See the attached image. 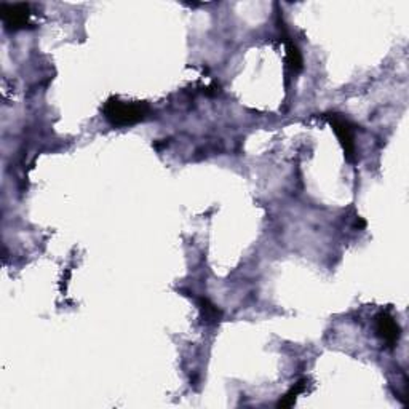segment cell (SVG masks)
I'll return each mask as SVG.
<instances>
[{"mask_svg": "<svg viewBox=\"0 0 409 409\" xmlns=\"http://www.w3.org/2000/svg\"><path fill=\"white\" fill-rule=\"evenodd\" d=\"M103 116L112 126H131L149 117L151 107L146 103L111 98L103 106Z\"/></svg>", "mask_w": 409, "mask_h": 409, "instance_id": "obj_1", "label": "cell"}, {"mask_svg": "<svg viewBox=\"0 0 409 409\" xmlns=\"http://www.w3.org/2000/svg\"><path fill=\"white\" fill-rule=\"evenodd\" d=\"M325 117L328 120V123L331 125L334 133H336L342 149H344L345 158L350 163H353L355 160H357V147H355V138H353L355 126L348 122L344 116H340V113H326Z\"/></svg>", "mask_w": 409, "mask_h": 409, "instance_id": "obj_2", "label": "cell"}, {"mask_svg": "<svg viewBox=\"0 0 409 409\" xmlns=\"http://www.w3.org/2000/svg\"><path fill=\"white\" fill-rule=\"evenodd\" d=\"M0 18L9 31L24 29L29 24L31 6L28 4H0Z\"/></svg>", "mask_w": 409, "mask_h": 409, "instance_id": "obj_3", "label": "cell"}, {"mask_svg": "<svg viewBox=\"0 0 409 409\" xmlns=\"http://www.w3.org/2000/svg\"><path fill=\"white\" fill-rule=\"evenodd\" d=\"M375 333L378 336L385 342L388 347H395L401 336V330L390 313L388 312H380L378 317H375Z\"/></svg>", "mask_w": 409, "mask_h": 409, "instance_id": "obj_4", "label": "cell"}, {"mask_svg": "<svg viewBox=\"0 0 409 409\" xmlns=\"http://www.w3.org/2000/svg\"><path fill=\"white\" fill-rule=\"evenodd\" d=\"M286 64L294 74H298L303 71L304 68V59H303V53L298 49L296 44H293L291 40L286 42Z\"/></svg>", "mask_w": 409, "mask_h": 409, "instance_id": "obj_5", "label": "cell"}, {"mask_svg": "<svg viewBox=\"0 0 409 409\" xmlns=\"http://www.w3.org/2000/svg\"><path fill=\"white\" fill-rule=\"evenodd\" d=\"M307 390V379H301L298 380L296 384H294L290 390H288L283 397L280 398V401L277 403L278 408H291L296 403V400L301 393H304Z\"/></svg>", "mask_w": 409, "mask_h": 409, "instance_id": "obj_6", "label": "cell"}, {"mask_svg": "<svg viewBox=\"0 0 409 409\" xmlns=\"http://www.w3.org/2000/svg\"><path fill=\"white\" fill-rule=\"evenodd\" d=\"M198 304L200 310H202V317L206 323H216V321H219L221 317H223V312H221L213 303H210L206 298L198 299Z\"/></svg>", "mask_w": 409, "mask_h": 409, "instance_id": "obj_7", "label": "cell"}]
</instances>
